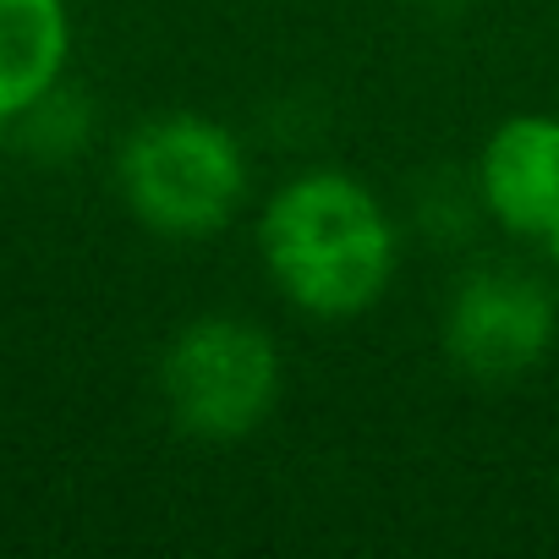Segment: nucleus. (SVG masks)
I'll return each instance as SVG.
<instances>
[{
    "label": "nucleus",
    "instance_id": "1",
    "mask_svg": "<svg viewBox=\"0 0 559 559\" xmlns=\"http://www.w3.org/2000/svg\"><path fill=\"white\" fill-rule=\"evenodd\" d=\"M258 263L297 313L324 324L362 319L401 274V225L362 176L313 165L263 198Z\"/></svg>",
    "mask_w": 559,
    "mask_h": 559
},
{
    "label": "nucleus",
    "instance_id": "2",
    "mask_svg": "<svg viewBox=\"0 0 559 559\" xmlns=\"http://www.w3.org/2000/svg\"><path fill=\"white\" fill-rule=\"evenodd\" d=\"M116 187L138 225L170 241L225 230L252 198L247 143L209 110H154L116 154Z\"/></svg>",
    "mask_w": 559,
    "mask_h": 559
},
{
    "label": "nucleus",
    "instance_id": "3",
    "mask_svg": "<svg viewBox=\"0 0 559 559\" xmlns=\"http://www.w3.org/2000/svg\"><path fill=\"white\" fill-rule=\"evenodd\" d=\"M286 384L274 335L241 313L187 319L159 352V401L165 417L198 444L252 439Z\"/></svg>",
    "mask_w": 559,
    "mask_h": 559
},
{
    "label": "nucleus",
    "instance_id": "4",
    "mask_svg": "<svg viewBox=\"0 0 559 559\" xmlns=\"http://www.w3.org/2000/svg\"><path fill=\"white\" fill-rule=\"evenodd\" d=\"M444 357L472 384H521L559 346V292L515 263H483L455 280L439 324Z\"/></svg>",
    "mask_w": 559,
    "mask_h": 559
},
{
    "label": "nucleus",
    "instance_id": "5",
    "mask_svg": "<svg viewBox=\"0 0 559 559\" xmlns=\"http://www.w3.org/2000/svg\"><path fill=\"white\" fill-rule=\"evenodd\" d=\"M472 192L510 241L548 247L559 236V116L515 110L493 121L472 159Z\"/></svg>",
    "mask_w": 559,
    "mask_h": 559
},
{
    "label": "nucleus",
    "instance_id": "6",
    "mask_svg": "<svg viewBox=\"0 0 559 559\" xmlns=\"http://www.w3.org/2000/svg\"><path fill=\"white\" fill-rule=\"evenodd\" d=\"M72 61L67 0H0V127H17L61 88Z\"/></svg>",
    "mask_w": 559,
    "mask_h": 559
},
{
    "label": "nucleus",
    "instance_id": "7",
    "mask_svg": "<svg viewBox=\"0 0 559 559\" xmlns=\"http://www.w3.org/2000/svg\"><path fill=\"white\" fill-rule=\"evenodd\" d=\"M543 252H548V258H554V269H559V236H554V241H548Z\"/></svg>",
    "mask_w": 559,
    "mask_h": 559
}]
</instances>
